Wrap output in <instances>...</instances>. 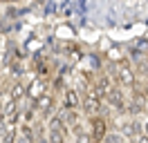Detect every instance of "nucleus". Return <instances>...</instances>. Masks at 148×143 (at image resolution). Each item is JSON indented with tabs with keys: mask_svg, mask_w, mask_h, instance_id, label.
I'll use <instances>...</instances> for the list:
<instances>
[{
	"mask_svg": "<svg viewBox=\"0 0 148 143\" xmlns=\"http://www.w3.org/2000/svg\"><path fill=\"white\" fill-rule=\"evenodd\" d=\"M114 78H117V83L119 85H128V87H132L135 85V74H132V69H130L128 61H117V74H114Z\"/></svg>",
	"mask_w": 148,
	"mask_h": 143,
	"instance_id": "1",
	"label": "nucleus"
},
{
	"mask_svg": "<svg viewBox=\"0 0 148 143\" xmlns=\"http://www.w3.org/2000/svg\"><path fill=\"white\" fill-rule=\"evenodd\" d=\"M90 127H92V132H90L92 143H101L106 139V134H108V121L103 116H94L92 121H90Z\"/></svg>",
	"mask_w": 148,
	"mask_h": 143,
	"instance_id": "2",
	"label": "nucleus"
},
{
	"mask_svg": "<svg viewBox=\"0 0 148 143\" xmlns=\"http://www.w3.org/2000/svg\"><path fill=\"white\" fill-rule=\"evenodd\" d=\"M106 98H108V103H110L114 110H119V112L126 110V98H123V92H121L119 87H110L108 94H106Z\"/></svg>",
	"mask_w": 148,
	"mask_h": 143,
	"instance_id": "3",
	"label": "nucleus"
},
{
	"mask_svg": "<svg viewBox=\"0 0 148 143\" xmlns=\"http://www.w3.org/2000/svg\"><path fill=\"white\" fill-rule=\"evenodd\" d=\"M32 110H38L40 114H49L52 110H54V96L52 94H43V96H38L34 103H32Z\"/></svg>",
	"mask_w": 148,
	"mask_h": 143,
	"instance_id": "4",
	"label": "nucleus"
},
{
	"mask_svg": "<svg viewBox=\"0 0 148 143\" xmlns=\"http://www.w3.org/2000/svg\"><path fill=\"white\" fill-rule=\"evenodd\" d=\"M27 94L32 101H36L38 96H43V94H47V83L43 78H36V80H32V85L27 87Z\"/></svg>",
	"mask_w": 148,
	"mask_h": 143,
	"instance_id": "5",
	"label": "nucleus"
},
{
	"mask_svg": "<svg viewBox=\"0 0 148 143\" xmlns=\"http://www.w3.org/2000/svg\"><path fill=\"white\" fill-rule=\"evenodd\" d=\"M123 136H144V127L139 121H130L123 125Z\"/></svg>",
	"mask_w": 148,
	"mask_h": 143,
	"instance_id": "6",
	"label": "nucleus"
},
{
	"mask_svg": "<svg viewBox=\"0 0 148 143\" xmlns=\"http://www.w3.org/2000/svg\"><path fill=\"white\" fill-rule=\"evenodd\" d=\"M83 110L88 112V114H97V112L101 110V101H97V98L85 96V98H83Z\"/></svg>",
	"mask_w": 148,
	"mask_h": 143,
	"instance_id": "7",
	"label": "nucleus"
},
{
	"mask_svg": "<svg viewBox=\"0 0 148 143\" xmlns=\"http://www.w3.org/2000/svg\"><path fill=\"white\" fill-rule=\"evenodd\" d=\"M76 105H79L76 89H67V92H65V107H67V110H76Z\"/></svg>",
	"mask_w": 148,
	"mask_h": 143,
	"instance_id": "8",
	"label": "nucleus"
},
{
	"mask_svg": "<svg viewBox=\"0 0 148 143\" xmlns=\"http://www.w3.org/2000/svg\"><path fill=\"white\" fill-rule=\"evenodd\" d=\"M25 94H27V87H25L23 83H16V85L11 87V101H16V103H18Z\"/></svg>",
	"mask_w": 148,
	"mask_h": 143,
	"instance_id": "9",
	"label": "nucleus"
},
{
	"mask_svg": "<svg viewBox=\"0 0 148 143\" xmlns=\"http://www.w3.org/2000/svg\"><path fill=\"white\" fill-rule=\"evenodd\" d=\"M92 87H97L99 92H103V94H108V89H110V78H108V76H99Z\"/></svg>",
	"mask_w": 148,
	"mask_h": 143,
	"instance_id": "10",
	"label": "nucleus"
},
{
	"mask_svg": "<svg viewBox=\"0 0 148 143\" xmlns=\"http://www.w3.org/2000/svg\"><path fill=\"white\" fill-rule=\"evenodd\" d=\"M20 134H23V139H25L27 143L36 141V134H34V130H32V125H20Z\"/></svg>",
	"mask_w": 148,
	"mask_h": 143,
	"instance_id": "11",
	"label": "nucleus"
},
{
	"mask_svg": "<svg viewBox=\"0 0 148 143\" xmlns=\"http://www.w3.org/2000/svg\"><path fill=\"white\" fill-rule=\"evenodd\" d=\"M49 130H54V132H61V134L65 136V123L61 121V118H58V116H54V118L49 121Z\"/></svg>",
	"mask_w": 148,
	"mask_h": 143,
	"instance_id": "12",
	"label": "nucleus"
},
{
	"mask_svg": "<svg viewBox=\"0 0 148 143\" xmlns=\"http://www.w3.org/2000/svg\"><path fill=\"white\" fill-rule=\"evenodd\" d=\"M16 141V127H7L2 134V143H14Z\"/></svg>",
	"mask_w": 148,
	"mask_h": 143,
	"instance_id": "13",
	"label": "nucleus"
},
{
	"mask_svg": "<svg viewBox=\"0 0 148 143\" xmlns=\"http://www.w3.org/2000/svg\"><path fill=\"white\" fill-rule=\"evenodd\" d=\"M47 143H65V136L61 132H54L49 130V136H47Z\"/></svg>",
	"mask_w": 148,
	"mask_h": 143,
	"instance_id": "14",
	"label": "nucleus"
},
{
	"mask_svg": "<svg viewBox=\"0 0 148 143\" xmlns=\"http://www.w3.org/2000/svg\"><path fill=\"white\" fill-rule=\"evenodd\" d=\"M106 143H123V134H106Z\"/></svg>",
	"mask_w": 148,
	"mask_h": 143,
	"instance_id": "15",
	"label": "nucleus"
},
{
	"mask_svg": "<svg viewBox=\"0 0 148 143\" xmlns=\"http://www.w3.org/2000/svg\"><path fill=\"white\" fill-rule=\"evenodd\" d=\"M76 143H92V139H90L88 132H81V134H76Z\"/></svg>",
	"mask_w": 148,
	"mask_h": 143,
	"instance_id": "16",
	"label": "nucleus"
},
{
	"mask_svg": "<svg viewBox=\"0 0 148 143\" xmlns=\"http://www.w3.org/2000/svg\"><path fill=\"white\" fill-rule=\"evenodd\" d=\"M11 74H14V76H20V74H23V65H20L18 61L11 63Z\"/></svg>",
	"mask_w": 148,
	"mask_h": 143,
	"instance_id": "17",
	"label": "nucleus"
},
{
	"mask_svg": "<svg viewBox=\"0 0 148 143\" xmlns=\"http://www.w3.org/2000/svg\"><path fill=\"white\" fill-rule=\"evenodd\" d=\"M141 127H144V136H148V121H146V123H141Z\"/></svg>",
	"mask_w": 148,
	"mask_h": 143,
	"instance_id": "18",
	"label": "nucleus"
},
{
	"mask_svg": "<svg viewBox=\"0 0 148 143\" xmlns=\"http://www.w3.org/2000/svg\"><path fill=\"white\" fill-rule=\"evenodd\" d=\"M139 143H148V136H139Z\"/></svg>",
	"mask_w": 148,
	"mask_h": 143,
	"instance_id": "19",
	"label": "nucleus"
},
{
	"mask_svg": "<svg viewBox=\"0 0 148 143\" xmlns=\"http://www.w3.org/2000/svg\"><path fill=\"white\" fill-rule=\"evenodd\" d=\"M38 143H47V141H43V139H38Z\"/></svg>",
	"mask_w": 148,
	"mask_h": 143,
	"instance_id": "20",
	"label": "nucleus"
},
{
	"mask_svg": "<svg viewBox=\"0 0 148 143\" xmlns=\"http://www.w3.org/2000/svg\"><path fill=\"white\" fill-rule=\"evenodd\" d=\"M0 67H2V65H0Z\"/></svg>",
	"mask_w": 148,
	"mask_h": 143,
	"instance_id": "21",
	"label": "nucleus"
},
{
	"mask_svg": "<svg viewBox=\"0 0 148 143\" xmlns=\"http://www.w3.org/2000/svg\"><path fill=\"white\" fill-rule=\"evenodd\" d=\"M146 94H148V92H146Z\"/></svg>",
	"mask_w": 148,
	"mask_h": 143,
	"instance_id": "22",
	"label": "nucleus"
}]
</instances>
